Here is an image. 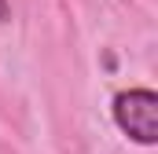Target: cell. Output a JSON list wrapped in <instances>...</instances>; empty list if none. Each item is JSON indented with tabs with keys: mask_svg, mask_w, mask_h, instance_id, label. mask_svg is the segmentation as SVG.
<instances>
[{
	"mask_svg": "<svg viewBox=\"0 0 158 154\" xmlns=\"http://www.w3.org/2000/svg\"><path fill=\"white\" fill-rule=\"evenodd\" d=\"M114 121L129 140H136L143 147L158 143V95L151 88L118 92L114 95Z\"/></svg>",
	"mask_w": 158,
	"mask_h": 154,
	"instance_id": "6da1fadb",
	"label": "cell"
},
{
	"mask_svg": "<svg viewBox=\"0 0 158 154\" xmlns=\"http://www.w3.org/2000/svg\"><path fill=\"white\" fill-rule=\"evenodd\" d=\"M7 18H11V4H7V0H0V22H7Z\"/></svg>",
	"mask_w": 158,
	"mask_h": 154,
	"instance_id": "7a4b0ae2",
	"label": "cell"
}]
</instances>
